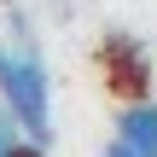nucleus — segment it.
Here are the masks:
<instances>
[{"instance_id":"1","label":"nucleus","mask_w":157,"mask_h":157,"mask_svg":"<svg viewBox=\"0 0 157 157\" xmlns=\"http://www.w3.org/2000/svg\"><path fill=\"white\" fill-rule=\"evenodd\" d=\"M0 105L17 117V128L35 146H52V82H47V58L29 35V23L12 12L6 35H0Z\"/></svg>"},{"instance_id":"2","label":"nucleus","mask_w":157,"mask_h":157,"mask_svg":"<svg viewBox=\"0 0 157 157\" xmlns=\"http://www.w3.org/2000/svg\"><path fill=\"white\" fill-rule=\"evenodd\" d=\"M117 140L140 157H157V99H134L117 117Z\"/></svg>"},{"instance_id":"3","label":"nucleus","mask_w":157,"mask_h":157,"mask_svg":"<svg viewBox=\"0 0 157 157\" xmlns=\"http://www.w3.org/2000/svg\"><path fill=\"white\" fill-rule=\"evenodd\" d=\"M0 157H47V146H35L23 128H17V117L0 105Z\"/></svg>"},{"instance_id":"4","label":"nucleus","mask_w":157,"mask_h":157,"mask_svg":"<svg viewBox=\"0 0 157 157\" xmlns=\"http://www.w3.org/2000/svg\"><path fill=\"white\" fill-rule=\"evenodd\" d=\"M105 157H140V151H128L122 140H111V146H105Z\"/></svg>"}]
</instances>
